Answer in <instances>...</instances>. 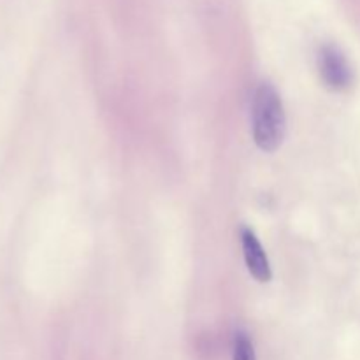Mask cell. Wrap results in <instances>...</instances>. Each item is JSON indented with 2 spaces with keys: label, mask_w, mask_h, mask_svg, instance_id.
Instances as JSON below:
<instances>
[{
  "label": "cell",
  "mask_w": 360,
  "mask_h": 360,
  "mask_svg": "<svg viewBox=\"0 0 360 360\" xmlns=\"http://www.w3.org/2000/svg\"><path fill=\"white\" fill-rule=\"evenodd\" d=\"M253 141L266 153L281 146L287 134V116L283 101L271 83H262L255 91L252 105Z\"/></svg>",
  "instance_id": "6da1fadb"
},
{
  "label": "cell",
  "mask_w": 360,
  "mask_h": 360,
  "mask_svg": "<svg viewBox=\"0 0 360 360\" xmlns=\"http://www.w3.org/2000/svg\"><path fill=\"white\" fill-rule=\"evenodd\" d=\"M319 70L322 83L333 91L347 90L354 81V72L347 56L334 44H326L320 48Z\"/></svg>",
  "instance_id": "7a4b0ae2"
},
{
  "label": "cell",
  "mask_w": 360,
  "mask_h": 360,
  "mask_svg": "<svg viewBox=\"0 0 360 360\" xmlns=\"http://www.w3.org/2000/svg\"><path fill=\"white\" fill-rule=\"evenodd\" d=\"M241 245H243V255H245V264L248 273L252 274L259 283H269L271 278H273L269 259H267L259 238H257L255 232H253L252 229L248 227L241 229Z\"/></svg>",
  "instance_id": "3957f363"
},
{
  "label": "cell",
  "mask_w": 360,
  "mask_h": 360,
  "mask_svg": "<svg viewBox=\"0 0 360 360\" xmlns=\"http://www.w3.org/2000/svg\"><path fill=\"white\" fill-rule=\"evenodd\" d=\"M232 360H257L255 347L245 330H238L234 334V345H232Z\"/></svg>",
  "instance_id": "277c9868"
}]
</instances>
